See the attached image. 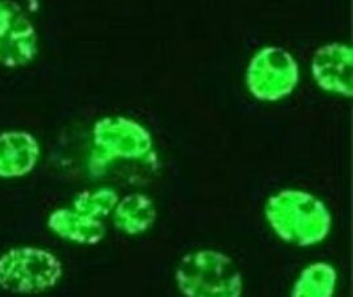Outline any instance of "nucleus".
I'll list each match as a JSON object with an SVG mask.
<instances>
[{
    "mask_svg": "<svg viewBox=\"0 0 353 297\" xmlns=\"http://www.w3.org/2000/svg\"><path fill=\"white\" fill-rule=\"evenodd\" d=\"M33 31L19 6L11 0H0V61L20 65L33 54Z\"/></svg>",
    "mask_w": 353,
    "mask_h": 297,
    "instance_id": "f257e3e1",
    "label": "nucleus"
}]
</instances>
